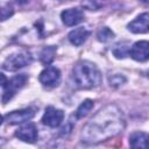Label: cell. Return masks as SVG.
<instances>
[{"label": "cell", "mask_w": 149, "mask_h": 149, "mask_svg": "<svg viewBox=\"0 0 149 149\" xmlns=\"http://www.w3.org/2000/svg\"><path fill=\"white\" fill-rule=\"evenodd\" d=\"M125 118L121 109L109 104L97 112L81 130V141L87 144H97L114 137L125 128Z\"/></svg>", "instance_id": "1"}, {"label": "cell", "mask_w": 149, "mask_h": 149, "mask_svg": "<svg viewBox=\"0 0 149 149\" xmlns=\"http://www.w3.org/2000/svg\"><path fill=\"white\" fill-rule=\"evenodd\" d=\"M72 79L79 88H93L101 83V73L92 62L79 61L72 68Z\"/></svg>", "instance_id": "2"}, {"label": "cell", "mask_w": 149, "mask_h": 149, "mask_svg": "<svg viewBox=\"0 0 149 149\" xmlns=\"http://www.w3.org/2000/svg\"><path fill=\"white\" fill-rule=\"evenodd\" d=\"M27 80H28V77L26 74H16L12 79H9L3 86H1L2 87V97H1L2 102L6 104L8 100H10L14 97V94L24 86Z\"/></svg>", "instance_id": "3"}, {"label": "cell", "mask_w": 149, "mask_h": 149, "mask_svg": "<svg viewBox=\"0 0 149 149\" xmlns=\"http://www.w3.org/2000/svg\"><path fill=\"white\" fill-rule=\"evenodd\" d=\"M31 61H33V57L29 52L21 51V52H16V54L8 56L2 64V68L8 71H15L17 69H21V68L30 64Z\"/></svg>", "instance_id": "4"}, {"label": "cell", "mask_w": 149, "mask_h": 149, "mask_svg": "<svg viewBox=\"0 0 149 149\" xmlns=\"http://www.w3.org/2000/svg\"><path fill=\"white\" fill-rule=\"evenodd\" d=\"M35 115V111L33 108H23L20 111H13L3 116V121L9 125H19L30 120Z\"/></svg>", "instance_id": "5"}, {"label": "cell", "mask_w": 149, "mask_h": 149, "mask_svg": "<svg viewBox=\"0 0 149 149\" xmlns=\"http://www.w3.org/2000/svg\"><path fill=\"white\" fill-rule=\"evenodd\" d=\"M63 119H64V113L62 109H57L52 106H49V107H47V109L42 116V123L48 127L56 128L62 123Z\"/></svg>", "instance_id": "6"}, {"label": "cell", "mask_w": 149, "mask_h": 149, "mask_svg": "<svg viewBox=\"0 0 149 149\" xmlns=\"http://www.w3.org/2000/svg\"><path fill=\"white\" fill-rule=\"evenodd\" d=\"M41 84H43L47 87H55L58 85L61 80V71L55 66H48L45 68L38 77Z\"/></svg>", "instance_id": "7"}, {"label": "cell", "mask_w": 149, "mask_h": 149, "mask_svg": "<svg viewBox=\"0 0 149 149\" xmlns=\"http://www.w3.org/2000/svg\"><path fill=\"white\" fill-rule=\"evenodd\" d=\"M129 56L137 62H146L149 59V41H139L133 44L129 50Z\"/></svg>", "instance_id": "8"}, {"label": "cell", "mask_w": 149, "mask_h": 149, "mask_svg": "<svg viewBox=\"0 0 149 149\" xmlns=\"http://www.w3.org/2000/svg\"><path fill=\"white\" fill-rule=\"evenodd\" d=\"M128 30L134 34L149 33V13H142L136 16L128 24Z\"/></svg>", "instance_id": "9"}, {"label": "cell", "mask_w": 149, "mask_h": 149, "mask_svg": "<svg viewBox=\"0 0 149 149\" xmlns=\"http://www.w3.org/2000/svg\"><path fill=\"white\" fill-rule=\"evenodd\" d=\"M15 136L19 137V140H21L23 142L34 143L37 140V136H38L37 128L34 123H27V125L20 127L15 132Z\"/></svg>", "instance_id": "10"}, {"label": "cell", "mask_w": 149, "mask_h": 149, "mask_svg": "<svg viewBox=\"0 0 149 149\" xmlns=\"http://www.w3.org/2000/svg\"><path fill=\"white\" fill-rule=\"evenodd\" d=\"M61 17H62L63 23L69 27L76 26L84 20V15H83L81 10L78 8H69V9L63 10L61 14Z\"/></svg>", "instance_id": "11"}, {"label": "cell", "mask_w": 149, "mask_h": 149, "mask_svg": "<svg viewBox=\"0 0 149 149\" xmlns=\"http://www.w3.org/2000/svg\"><path fill=\"white\" fill-rule=\"evenodd\" d=\"M130 149H149V134L143 132H134L129 136Z\"/></svg>", "instance_id": "12"}, {"label": "cell", "mask_w": 149, "mask_h": 149, "mask_svg": "<svg viewBox=\"0 0 149 149\" xmlns=\"http://www.w3.org/2000/svg\"><path fill=\"white\" fill-rule=\"evenodd\" d=\"M90 35V31L84 28V27H79V28H76L73 30L70 31L69 34V41L73 44V45H81L86 38L88 37Z\"/></svg>", "instance_id": "13"}, {"label": "cell", "mask_w": 149, "mask_h": 149, "mask_svg": "<svg viewBox=\"0 0 149 149\" xmlns=\"http://www.w3.org/2000/svg\"><path fill=\"white\" fill-rule=\"evenodd\" d=\"M93 106H94L93 100H91V99H86V100H84V101L79 105V107L77 108V111H76V116H77L78 119L86 116V115L88 114V112L93 108Z\"/></svg>", "instance_id": "14"}, {"label": "cell", "mask_w": 149, "mask_h": 149, "mask_svg": "<svg viewBox=\"0 0 149 149\" xmlns=\"http://www.w3.org/2000/svg\"><path fill=\"white\" fill-rule=\"evenodd\" d=\"M55 54H56V48L55 47H47L41 52V61L44 64H49V63L52 62V59L55 57Z\"/></svg>", "instance_id": "15"}, {"label": "cell", "mask_w": 149, "mask_h": 149, "mask_svg": "<svg viewBox=\"0 0 149 149\" xmlns=\"http://www.w3.org/2000/svg\"><path fill=\"white\" fill-rule=\"evenodd\" d=\"M129 50L130 48H128L127 44L119 43L113 48V54L116 58H125L127 55H129Z\"/></svg>", "instance_id": "16"}, {"label": "cell", "mask_w": 149, "mask_h": 149, "mask_svg": "<svg viewBox=\"0 0 149 149\" xmlns=\"http://www.w3.org/2000/svg\"><path fill=\"white\" fill-rule=\"evenodd\" d=\"M97 37H98V40L101 41V42H107V41H109V40H112V38L114 37V33H113L109 28L104 27V28H101V29L98 31Z\"/></svg>", "instance_id": "17"}, {"label": "cell", "mask_w": 149, "mask_h": 149, "mask_svg": "<svg viewBox=\"0 0 149 149\" xmlns=\"http://www.w3.org/2000/svg\"><path fill=\"white\" fill-rule=\"evenodd\" d=\"M125 81H126V78L122 74H113L112 77H109V84L111 86H114V87L122 85Z\"/></svg>", "instance_id": "18"}, {"label": "cell", "mask_w": 149, "mask_h": 149, "mask_svg": "<svg viewBox=\"0 0 149 149\" xmlns=\"http://www.w3.org/2000/svg\"><path fill=\"white\" fill-rule=\"evenodd\" d=\"M13 14V8L9 6V5H2L1 7V20L5 21L6 19H8L10 15Z\"/></svg>", "instance_id": "19"}]
</instances>
